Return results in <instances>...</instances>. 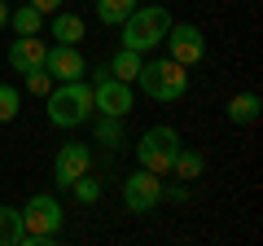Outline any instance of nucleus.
<instances>
[{"instance_id":"obj_1","label":"nucleus","mask_w":263,"mask_h":246,"mask_svg":"<svg viewBox=\"0 0 263 246\" xmlns=\"http://www.w3.org/2000/svg\"><path fill=\"white\" fill-rule=\"evenodd\" d=\"M44 110L53 128H79V123L92 119V84L84 79H66V84H53L44 97Z\"/></svg>"},{"instance_id":"obj_2","label":"nucleus","mask_w":263,"mask_h":246,"mask_svg":"<svg viewBox=\"0 0 263 246\" xmlns=\"http://www.w3.org/2000/svg\"><path fill=\"white\" fill-rule=\"evenodd\" d=\"M119 27H123V48L149 53V48H158L162 40H167L171 13H167V5H141V9H132Z\"/></svg>"},{"instance_id":"obj_3","label":"nucleus","mask_w":263,"mask_h":246,"mask_svg":"<svg viewBox=\"0 0 263 246\" xmlns=\"http://www.w3.org/2000/svg\"><path fill=\"white\" fill-rule=\"evenodd\" d=\"M22 246H53L62 237V202L53 194H31L22 207Z\"/></svg>"},{"instance_id":"obj_4","label":"nucleus","mask_w":263,"mask_h":246,"mask_svg":"<svg viewBox=\"0 0 263 246\" xmlns=\"http://www.w3.org/2000/svg\"><path fill=\"white\" fill-rule=\"evenodd\" d=\"M145 97L154 101H180L189 93V66L171 62V57H154V62H141V75H136Z\"/></svg>"},{"instance_id":"obj_5","label":"nucleus","mask_w":263,"mask_h":246,"mask_svg":"<svg viewBox=\"0 0 263 246\" xmlns=\"http://www.w3.org/2000/svg\"><path fill=\"white\" fill-rule=\"evenodd\" d=\"M180 145L184 141H180L176 128L158 123V128H149V132L136 141V163H141L145 171H154V176H171V163H176Z\"/></svg>"},{"instance_id":"obj_6","label":"nucleus","mask_w":263,"mask_h":246,"mask_svg":"<svg viewBox=\"0 0 263 246\" xmlns=\"http://www.w3.org/2000/svg\"><path fill=\"white\" fill-rule=\"evenodd\" d=\"M162 44H167V57L180 62V66H197V62L206 57V36H202V27H193V22H171Z\"/></svg>"},{"instance_id":"obj_7","label":"nucleus","mask_w":263,"mask_h":246,"mask_svg":"<svg viewBox=\"0 0 263 246\" xmlns=\"http://www.w3.org/2000/svg\"><path fill=\"white\" fill-rule=\"evenodd\" d=\"M162 176H154V171H145V167H136L127 180H123V202H127V211L132 216H145V211H154L162 202Z\"/></svg>"},{"instance_id":"obj_8","label":"nucleus","mask_w":263,"mask_h":246,"mask_svg":"<svg viewBox=\"0 0 263 246\" xmlns=\"http://www.w3.org/2000/svg\"><path fill=\"white\" fill-rule=\"evenodd\" d=\"M84 171H92V145H84V141H66L62 150H57V159H53V176H57V185H62V189H70V180H79Z\"/></svg>"},{"instance_id":"obj_9","label":"nucleus","mask_w":263,"mask_h":246,"mask_svg":"<svg viewBox=\"0 0 263 246\" xmlns=\"http://www.w3.org/2000/svg\"><path fill=\"white\" fill-rule=\"evenodd\" d=\"M92 110L114 114V119L132 114V84H123V79H114V75H101L92 84Z\"/></svg>"},{"instance_id":"obj_10","label":"nucleus","mask_w":263,"mask_h":246,"mask_svg":"<svg viewBox=\"0 0 263 246\" xmlns=\"http://www.w3.org/2000/svg\"><path fill=\"white\" fill-rule=\"evenodd\" d=\"M44 71L53 75V84H66V79H84L88 75V62L75 44H48L44 53Z\"/></svg>"},{"instance_id":"obj_11","label":"nucleus","mask_w":263,"mask_h":246,"mask_svg":"<svg viewBox=\"0 0 263 246\" xmlns=\"http://www.w3.org/2000/svg\"><path fill=\"white\" fill-rule=\"evenodd\" d=\"M44 53H48V44L40 36H18L9 44V66H13V75H27V71H40L44 66Z\"/></svg>"},{"instance_id":"obj_12","label":"nucleus","mask_w":263,"mask_h":246,"mask_svg":"<svg viewBox=\"0 0 263 246\" xmlns=\"http://www.w3.org/2000/svg\"><path fill=\"white\" fill-rule=\"evenodd\" d=\"M84 18L79 13H66V9H57V13H48V36L57 40V44H79L84 40Z\"/></svg>"},{"instance_id":"obj_13","label":"nucleus","mask_w":263,"mask_h":246,"mask_svg":"<svg viewBox=\"0 0 263 246\" xmlns=\"http://www.w3.org/2000/svg\"><path fill=\"white\" fill-rule=\"evenodd\" d=\"M259 110H263L259 93H237L233 101H228V119H233L237 128H250V123H259Z\"/></svg>"},{"instance_id":"obj_14","label":"nucleus","mask_w":263,"mask_h":246,"mask_svg":"<svg viewBox=\"0 0 263 246\" xmlns=\"http://www.w3.org/2000/svg\"><path fill=\"white\" fill-rule=\"evenodd\" d=\"M141 62H145V53H136V48H119V53L110 57V75L123 79V84H136V75H141Z\"/></svg>"},{"instance_id":"obj_15","label":"nucleus","mask_w":263,"mask_h":246,"mask_svg":"<svg viewBox=\"0 0 263 246\" xmlns=\"http://www.w3.org/2000/svg\"><path fill=\"white\" fill-rule=\"evenodd\" d=\"M9 27H13V36H40L44 31V13L35 5H18V9H9Z\"/></svg>"},{"instance_id":"obj_16","label":"nucleus","mask_w":263,"mask_h":246,"mask_svg":"<svg viewBox=\"0 0 263 246\" xmlns=\"http://www.w3.org/2000/svg\"><path fill=\"white\" fill-rule=\"evenodd\" d=\"M202 167H206V159H202L197 150H189V145H180L176 163H171V176H176V180H197Z\"/></svg>"},{"instance_id":"obj_17","label":"nucleus","mask_w":263,"mask_h":246,"mask_svg":"<svg viewBox=\"0 0 263 246\" xmlns=\"http://www.w3.org/2000/svg\"><path fill=\"white\" fill-rule=\"evenodd\" d=\"M22 211L18 207H0V246H22Z\"/></svg>"},{"instance_id":"obj_18","label":"nucleus","mask_w":263,"mask_h":246,"mask_svg":"<svg viewBox=\"0 0 263 246\" xmlns=\"http://www.w3.org/2000/svg\"><path fill=\"white\" fill-rule=\"evenodd\" d=\"M136 9V0H97V22H105V27H119L127 13Z\"/></svg>"},{"instance_id":"obj_19","label":"nucleus","mask_w":263,"mask_h":246,"mask_svg":"<svg viewBox=\"0 0 263 246\" xmlns=\"http://www.w3.org/2000/svg\"><path fill=\"white\" fill-rule=\"evenodd\" d=\"M70 194H75V202H84V207H88V202L101 198V180H97L92 171H84L79 180H70Z\"/></svg>"},{"instance_id":"obj_20","label":"nucleus","mask_w":263,"mask_h":246,"mask_svg":"<svg viewBox=\"0 0 263 246\" xmlns=\"http://www.w3.org/2000/svg\"><path fill=\"white\" fill-rule=\"evenodd\" d=\"M97 141L110 145V150H119V145H123V123L114 119V114H101V119H97Z\"/></svg>"},{"instance_id":"obj_21","label":"nucleus","mask_w":263,"mask_h":246,"mask_svg":"<svg viewBox=\"0 0 263 246\" xmlns=\"http://www.w3.org/2000/svg\"><path fill=\"white\" fill-rule=\"evenodd\" d=\"M22 110V93L13 84H0V123H13Z\"/></svg>"},{"instance_id":"obj_22","label":"nucleus","mask_w":263,"mask_h":246,"mask_svg":"<svg viewBox=\"0 0 263 246\" xmlns=\"http://www.w3.org/2000/svg\"><path fill=\"white\" fill-rule=\"evenodd\" d=\"M48 88H53V75H48L44 66H40V71H27V93H31V97H48Z\"/></svg>"},{"instance_id":"obj_23","label":"nucleus","mask_w":263,"mask_h":246,"mask_svg":"<svg viewBox=\"0 0 263 246\" xmlns=\"http://www.w3.org/2000/svg\"><path fill=\"white\" fill-rule=\"evenodd\" d=\"M31 5H35V9H40V13H44V18H48V13H57V9H62L66 0H31Z\"/></svg>"},{"instance_id":"obj_24","label":"nucleus","mask_w":263,"mask_h":246,"mask_svg":"<svg viewBox=\"0 0 263 246\" xmlns=\"http://www.w3.org/2000/svg\"><path fill=\"white\" fill-rule=\"evenodd\" d=\"M162 198H171V202H189V189H184V185H171V189H162Z\"/></svg>"},{"instance_id":"obj_25","label":"nucleus","mask_w":263,"mask_h":246,"mask_svg":"<svg viewBox=\"0 0 263 246\" xmlns=\"http://www.w3.org/2000/svg\"><path fill=\"white\" fill-rule=\"evenodd\" d=\"M0 27H9V5L0 0Z\"/></svg>"}]
</instances>
